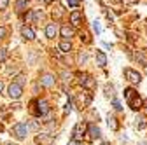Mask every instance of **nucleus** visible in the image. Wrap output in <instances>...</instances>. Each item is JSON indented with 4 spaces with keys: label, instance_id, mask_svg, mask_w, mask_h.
<instances>
[{
    "label": "nucleus",
    "instance_id": "nucleus-1",
    "mask_svg": "<svg viewBox=\"0 0 147 145\" xmlns=\"http://www.w3.org/2000/svg\"><path fill=\"white\" fill-rule=\"evenodd\" d=\"M12 135L18 138V140H25L26 135H28V126L25 122H18L12 126Z\"/></svg>",
    "mask_w": 147,
    "mask_h": 145
},
{
    "label": "nucleus",
    "instance_id": "nucleus-2",
    "mask_svg": "<svg viewBox=\"0 0 147 145\" xmlns=\"http://www.w3.org/2000/svg\"><path fill=\"white\" fill-rule=\"evenodd\" d=\"M7 93H9V96H11L12 100H18V98H21V95H23V87H21L20 84L12 82V84L7 87Z\"/></svg>",
    "mask_w": 147,
    "mask_h": 145
},
{
    "label": "nucleus",
    "instance_id": "nucleus-3",
    "mask_svg": "<svg viewBox=\"0 0 147 145\" xmlns=\"http://www.w3.org/2000/svg\"><path fill=\"white\" fill-rule=\"evenodd\" d=\"M124 74H126V79L130 81V82H135V84H138V82L142 81V75L138 74L137 70H133V68H126V70H124Z\"/></svg>",
    "mask_w": 147,
    "mask_h": 145
},
{
    "label": "nucleus",
    "instance_id": "nucleus-4",
    "mask_svg": "<svg viewBox=\"0 0 147 145\" xmlns=\"http://www.w3.org/2000/svg\"><path fill=\"white\" fill-rule=\"evenodd\" d=\"M49 112V103L46 100H39L37 101V115H46Z\"/></svg>",
    "mask_w": 147,
    "mask_h": 145
},
{
    "label": "nucleus",
    "instance_id": "nucleus-5",
    "mask_svg": "<svg viewBox=\"0 0 147 145\" xmlns=\"http://www.w3.org/2000/svg\"><path fill=\"white\" fill-rule=\"evenodd\" d=\"M53 140H54V138H53L51 135H46V133L37 135V136H35V142L39 143V145H51V143H53Z\"/></svg>",
    "mask_w": 147,
    "mask_h": 145
},
{
    "label": "nucleus",
    "instance_id": "nucleus-6",
    "mask_svg": "<svg viewBox=\"0 0 147 145\" xmlns=\"http://www.w3.org/2000/svg\"><path fill=\"white\" fill-rule=\"evenodd\" d=\"M60 32H61V37H65V40H70L74 35H76V30H74L72 26H68V25H63Z\"/></svg>",
    "mask_w": 147,
    "mask_h": 145
},
{
    "label": "nucleus",
    "instance_id": "nucleus-7",
    "mask_svg": "<svg viewBox=\"0 0 147 145\" xmlns=\"http://www.w3.org/2000/svg\"><path fill=\"white\" fill-rule=\"evenodd\" d=\"M56 33H58L56 23H47V26H46V37L47 39H54V37H56Z\"/></svg>",
    "mask_w": 147,
    "mask_h": 145
},
{
    "label": "nucleus",
    "instance_id": "nucleus-8",
    "mask_svg": "<svg viewBox=\"0 0 147 145\" xmlns=\"http://www.w3.org/2000/svg\"><path fill=\"white\" fill-rule=\"evenodd\" d=\"M84 131H86V124L79 122V124L76 126V128H74V140L79 142V140H81V136L84 135Z\"/></svg>",
    "mask_w": 147,
    "mask_h": 145
},
{
    "label": "nucleus",
    "instance_id": "nucleus-9",
    "mask_svg": "<svg viewBox=\"0 0 147 145\" xmlns=\"http://www.w3.org/2000/svg\"><path fill=\"white\" fill-rule=\"evenodd\" d=\"M70 21H72L74 26H79V25L82 23V14H81L79 11H74V12L70 14Z\"/></svg>",
    "mask_w": 147,
    "mask_h": 145
},
{
    "label": "nucleus",
    "instance_id": "nucleus-10",
    "mask_svg": "<svg viewBox=\"0 0 147 145\" xmlns=\"http://www.w3.org/2000/svg\"><path fill=\"white\" fill-rule=\"evenodd\" d=\"M21 35H23L26 40H33V39H35V32H33L30 26H23V28H21Z\"/></svg>",
    "mask_w": 147,
    "mask_h": 145
},
{
    "label": "nucleus",
    "instance_id": "nucleus-11",
    "mask_svg": "<svg viewBox=\"0 0 147 145\" xmlns=\"http://www.w3.org/2000/svg\"><path fill=\"white\" fill-rule=\"evenodd\" d=\"M88 135L91 138H98L100 136V128H98V126H95V124H89L88 126Z\"/></svg>",
    "mask_w": 147,
    "mask_h": 145
},
{
    "label": "nucleus",
    "instance_id": "nucleus-12",
    "mask_svg": "<svg viewBox=\"0 0 147 145\" xmlns=\"http://www.w3.org/2000/svg\"><path fill=\"white\" fill-rule=\"evenodd\" d=\"M96 63H98V66H105L107 65V56H105L103 51H96Z\"/></svg>",
    "mask_w": 147,
    "mask_h": 145
},
{
    "label": "nucleus",
    "instance_id": "nucleus-13",
    "mask_svg": "<svg viewBox=\"0 0 147 145\" xmlns=\"http://www.w3.org/2000/svg\"><path fill=\"white\" fill-rule=\"evenodd\" d=\"M124 98L128 100V103H130L133 98H137V91L133 87H128V89H124Z\"/></svg>",
    "mask_w": 147,
    "mask_h": 145
},
{
    "label": "nucleus",
    "instance_id": "nucleus-14",
    "mask_svg": "<svg viewBox=\"0 0 147 145\" xmlns=\"http://www.w3.org/2000/svg\"><path fill=\"white\" fill-rule=\"evenodd\" d=\"M40 82H42V86L49 87V86H53V84H54V77H53V75H49V74H46V75L42 77V81H40Z\"/></svg>",
    "mask_w": 147,
    "mask_h": 145
},
{
    "label": "nucleus",
    "instance_id": "nucleus-15",
    "mask_svg": "<svg viewBox=\"0 0 147 145\" xmlns=\"http://www.w3.org/2000/svg\"><path fill=\"white\" fill-rule=\"evenodd\" d=\"M60 49H61V52H70V51H72V44H70V40H63V42L60 44Z\"/></svg>",
    "mask_w": 147,
    "mask_h": 145
},
{
    "label": "nucleus",
    "instance_id": "nucleus-16",
    "mask_svg": "<svg viewBox=\"0 0 147 145\" xmlns=\"http://www.w3.org/2000/svg\"><path fill=\"white\" fill-rule=\"evenodd\" d=\"M128 105H130V107L133 108V110H138V108H140V105H142V100L137 96V98H133V100H131L130 103H128Z\"/></svg>",
    "mask_w": 147,
    "mask_h": 145
},
{
    "label": "nucleus",
    "instance_id": "nucleus-17",
    "mask_svg": "<svg viewBox=\"0 0 147 145\" xmlns=\"http://www.w3.org/2000/svg\"><path fill=\"white\" fill-rule=\"evenodd\" d=\"M7 58H9V51L2 47V49H0V63H4Z\"/></svg>",
    "mask_w": 147,
    "mask_h": 145
},
{
    "label": "nucleus",
    "instance_id": "nucleus-18",
    "mask_svg": "<svg viewBox=\"0 0 147 145\" xmlns=\"http://www.w3.org/2000/svg\"><path fill=\"white\" fill-rule=\"evenodd\" d=\"M25 7H26V0H16V9L18 11H25Z\"/></svg>",
    "mask_w": 147,
    "mask_h": 145
},
{
    "label": "nucleus",
    "instance_id": "nucleus-19",
    "mask_svg": "<svg viewBox=\"0 0 147 145\" xmlns=\"http://www.w3.org/2000/svg\"><path fill=\"white\" fill-rule=\"evenodd\" d=\"M109 126H110V130H117V122H116V119L114 117H109Z\"/></svg>",
    "mask_w": 147,
    "mask_h": 145
},
{
    "label": "nucleus",
    "instance_id": "nucleus-20",
    "mask_svg": "<svg viewBox=\"0 0 147 145\" xmlns=\"http://www.w3.org/2000/svg\"><path fill=\"white\" fill-rule=\"evenodd\" d=\"M135 58H137L144 66H147V61H145V58H144V54H142V52H137V56H135Z\"/></svg>",
    "mask_w": 147,
    "mask_h": 145
},
{
    "label": "nucleus",
    "instance_id": "nucleus-21",
    "mask_svg": "<svg viewBox=\"0 0 147 145\" xmlns=\"http://www.w3.org/2000/svg\"><path fill=\"white\" fill-rule=\"evenodd\" d=\"M77 60H79V63H86V60H88V54H86V52H81Z\"/></svg>",
    "mask_w": 147,
    "mask_h": 145
},
{
    "label": "nucleus",
    "instance_id": "nucleus-22",
    "mask_svg": "<svg viewBox=\"0 0 147 145\" xmlns=\"http://www.w3.org/2000/svg\"><path fill=\"white\" fill-rule=\"evenodd\" d=\"M144 126H145V119H144V117H140V119H137V128L140 130V128H144Z\"/></svg>",
    "mask_w": 147,
    "mask_h": 145
},
{
    "label": "nucleus",
    "instance_id": "nucleus-23",
    "mask_svg": "<svg viewBox=\"0 0 147 145\" xmlns=\"http://www.w3.org/2000/svg\"><path fill=\"white\" fill-rule=\"evenodd\" d=\"M79 2H81V0H67V4H68L70 7H77Z\"/></svg>",
    "mask_w": 147,
    "mask_h": 145
},
{
    "label": "nucleus",
    "instance_id": "nucleus-24",
    "mask_svg": "<svg viewBox=\"0 0 147 145\" xmlns=\"http://www.w3.org/2000/svg\"><path fill=\"white\" fill-rule=\"evenodd\" d=\"M93 30H95L96 33L102 32V28H100V21H93Z\"/></svg>",
    "mask_w": 147,
    "mask_h": 145
},
{
    "label": "nucleus",
    "instance_id": "nucleus-25",
    "mask_svg": "<svg viewBox=\"0 0 147 145\" xmlns=\"http://www.w3.org/2000/svg\"><path fill=\"white\" fill-rule=\"evenodd\" d=\"M7 5H9V0H0V11L7 9Z\"/></svg>",
    "mask_w": 147,
    "mask_h": 145
},
{
    "label": "nucleus",
    "instance_id": "nucleus-26",
    "mask_svg": "<svg viewBox=\"0 0 147 145\" xmlns=\"http://www.w3.org/2000/svg\"><path fill=\"white\" fill-rule=\"evenodd\" d=\"M112 105H114L116 110H121V103H119V100H112Z\"/></svg>",
    "mask_w": 147,
    "mask_h": 145
},
{
    "label": "nucleus",
    "instance_id": "nucleus-27",
    "mask_svg": "<svg viewBox=\"0 0 147 145\" xmlns=\"http://www.w3.org/2000/svg\"><path fill=\"white\" fill-rule=\"evenodd\" d=\"M5 35H7V30H5L4 26H0V39H4Z\"/></svg>",
    "mask_w": 147,
    "mask_h": 145
},
{
    "label": "nucleus",
    "instance_id": "nucleus-28",
    "mask_svg": "<svg viewBox=\"0 0 147 145\" xmlns=\"http://www.w3.org/2000/svg\"><path fill=\"white\" fill-rule=\"evenodd\" d=\"M23 82H25V77H23V75H18V81H16V84H20V86H21Z\"/></svg>",
    "mask_w": 147,
    "mask_h": 145
},
{
    "label": "nucleus",
    "instance_id": "nucleus-29",
    "mask_svg": "<svg viewBox=\"0 0 147 145\" xmlns=\"http://www.w3.org/2000/svg\"><path fill=\"white\" fill-rule=\"evenodd\" d=\"M81 39H82L84 42H89V37H88V33H81Z\"/></svg>",
    "mask_w": 147,
    "mask_h": 145
},
{
    "label": "nucleus",
    "instance_id": "nucleus-30",
    "mask_svg": "<svg viewBox=\"0 0 147 145\" xmlns=\"http://www.w3.org/2000/svg\"><path fill=\"white\" fill-rule=\"evenodd\" d=\"M68 145H82L81 142H76V140H72V142H68Z\"/></svg>",
    "mask_w": 147,
    "mask_h": 145
},
{
    "label": "nucleus",
    "instance_id": "nucleus-31",
    "mask_svg": "<svg viewBox=\"0 0 147 145\" xmlns=\"http://www.w3.org/2000/svg\"><path fill=\"white\" fill-rule=\"evenodd\" d=\"M2 89H4V82L0 81V93H2Z\"/></svg>",
    "mask_w": 147,
    "mask_h": 145
},
{
    "label": "nucleus",
    "instance_id": "nucleus-32",
    "mask_svg": "<svg viewBox=\"0 0 147 145\" xmlns=\"http://www.w3.org/2000/svg\"><path fill=\"white\" fill-rule=\"evenodd\" d=\"M126 2H130V4H133V2H137V0H126Z\"/></svg>",
    "mask_w": 147,
    "mask_h": 145
},
{
    "label": "nucleus",
    "instance_id": "nucleus-33",
    "mask_svg": "<svg viewBox=\"0 0 147 145\" xmlns=\"http://www.w3.org/2000/svg\"><path fill=\"white\" fill-rule=\"evenodd\" d=\"M44 2H46V4H51V2H53V0H44Z\"/></svg>",
    "mask_w": 147,
    "mask_h": 145
},
{
    "label": "nucleus",
    "instance_id": "nucleus-34",
    "mask_svg": "<svg viewBox=\"0 0 147 145\" xmlns=\"http://www.w3.org/2000/svg\"><path fill=\"white\" fill-rule=\"evenodd\" d=\"M2 130H4V126H2V124H0V131H2Z\"/></svg>",
    "mask_w": 147,
    "mask_h": 145
},
{
    "label": "nucleus",
    "instance_id": "nucleus-35",
    "mask_svg": "<svg viewBox=\"0 0 147 145\" xmlns=\"http://www.w3.org/2000/svg\"><path fill=\"white\" fill-rule=\"evenodd\" d=\"M102 145H109V143H107V142H103V143H102Z\"/></svg>",
    "mask_w": 147,
    "mask_h": 145
},
{
    "label": "nucleus",
    "instance_id": "nucleus-36",
    "mask_svg": "<svg viewBox=\"0 0 147 145\" xmlns=\"http://www.w3.org/2000/svg\"><path fill=\"white\" fill-rule=\"evenodd\" d=\"M7 145H16V143H7Z\"/></svg>",
    "mask_w": 147,
    "mask_h": 145
},
{
    "label": "nucleus",
    "instance_id": "nucleus-37",
    "mask_svg": "<svg viewBox=\"0 0 147 145\" xmlns=\"http://www.w3.org/2000/svg\"><path fill=\"white\" fill-rule=\"evenodd\" d=\"M138 145H144V143H138Z\"/></svg>",
    "mask_w": 147,
    "mask_h": 145
}]
</instances>
